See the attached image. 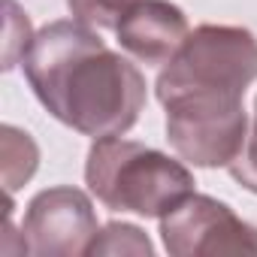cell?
I'll use <instances>...</instances> for the list:
<instances>
[{"mask_svg":"<svg viewBox=\"0 0 257 257\" xmlns=\"http://www.w3.org/2000/svg\"><path fill=\"white\" fill-rule=\"evenodd\" d=\"M22 70L46 112L91 140L124 137L146 109L140 67L79 19H61L34 34Z\"/></svg>","mask_w":257,"mask_h":257,"instance_id":"obj_1","label":"cell"},{"mask_svg":"<svg viewBox=\"0 0 257 257\" xmlns=\"http://www.w3.org/2000/svg\"><path fill=\"white\" fill-rule=\"evenodd\" d=\"M85 182L106 209L143 218H164L188 200L197 185L182 158L176 161L152 146L121 137L94 140L85 161Z\"/></svg>","mask_w":257,"mask_h":257,"instance_id":"obj_2","label":"cell"},{"mask_svg":"<svg viewBox=\"0 0 257 257\" xmlns=\"http://www.w3.org/2000/svg\"><path fill=\"white\" fill-rule=\"evenodd\" d=\"M257 82V37L236 25H200L182 49L164 64L155 91L158 100L188 91L239 94Z\"/></svg>","mask_w":257,"mask_h":257,"instance_id":"obj_3","label":"cell"},{"mask_svg":"<svg viewBox=\"0 0 257 257\" xmlns=\"http://www.w3.org/2000/svg\"><path fill=\"white\" fill-rule=\"evenodd\" d=\"M167 109V140L173 152L203 170L230 167L248 140L245 97L218 91H188L161 100Z\"/></svg>","mask_w":257,"mask_h":257,"instance_id":"obj_4","label":"cell"},{"mask_svg":"<svg viewBox=\"0 0 257 257\" xmlns=\"http://www.w3.org/2000/svg\"><path fill=\"white\" fill-rule=\"evenodd\" d=\"M161 239L173 257L257 254V227L245 224L227 203L191 194L161 218Z\"/></svg>","mask_w":257,"mask_h":257,"instance_id":"obj_5","label":"cell"},{"mask_svg":"<svg viewBox=\"0 0 257 257\" xmlns=\"http://www.w3.org/2000/svg\"><path fill=\"white\" fill-rule=\"evenodd\" d=\"M100 233L91 197L79 188L58 185L40 191L25 212L22 242L34 257H79L88 254Z\"/></svg>","mask_w":257,"mask_h":257,"instance_id":"obj_6","label":"cell"},{"mask_svg":"<svg viewBox=\"0 0 257 257\" xmlns=\"http://www.w3.org/2000/svg\"><path fill=\"white\" fill-rule=\"evenodd\" d=\"M188 16L170 0H137L118 22V46L146 67H164L188 40Z\"/></svg>","mask_w":257,"mask_h":257,"instance_id":"obj_7","label":"cell"},{"mask_svg":"<svg viewBox=\"0 0 257 257\" xmlns=\"http://www.w3.org/2000/svg\"><path fill=\"white\" fill-rule=\"evenodd\" d=\"M0 149H4V185L10 194H16L37 173L40 149L31 140V134L13 124H4V131H0Z\"/></svg>","mask_w":257,"mask_h":257,"instance_id":"obj_8","label":"cell"},{"mask_svg":"<svg viewBox=\"0 0 257 257\" xmlns=\"http://www.w3.org/2000/svg\"><path fill=\"white\" fill-rule=\"evenodd\" d=\"M88 254H140V257H152L155 245L137 224H118L115 221V224L100 227V233L94 236Z\"/></svg>","mask_w":257,"mask_h":257,"instance_id":"obj_9","label":"cell"},{"mask_svg":"<svg viewBox=\"0 0 257 257\" xmlns=\"http://www.w3.org/2000/svg\"><path fill=\"white\" fill-rule=\"evenodd\" d=\"M134 4L137 0H67L73 19H79L97 31H115Z\"/></svg>","mask_w":257,"mask_h":257,"instance_id":"obj_10","label":"cell"},{"mask_svg":"<svg viewBox=\"0 0 257 257\" xmlns=\"http://www.w3.org/2000/svg\"><path fill=\"white\" fill-rule=\"evenodd\" d=\"M7 10H10V19H7V55H4V70L16 67L19 58H25V52H28L31 43H34L31 22H28L25 13H19L16 0H7Z\"/></svg>","mask_w":257,"mask_h":257,"instance_id":"obj_11","label":"cell"},{"mask_svg":"<svg viewBox=\"0 0 257 257\" xmlns=\"http://www.w3.org/2000/svg\"><path fill=\"white\" fill-rule=\"evenodd\" d=\"M230 176L251 194H257V131L251 127L248 131V140L242 146V152L230 161Z\"/></svg>","mask_w":257,"mask_h":257,"instance_id":"obj_12","label":"cell"},{"mask_svg":"<svg viewBox=\"0 0 257 257\" xmlns=\"http://www.w3.org/2000/svg\"><path fill=\"white\" fill-rule=\"evenodd\" d=\"M254 131H257V100H254Z\"/></svg>","mask_w":257,"mask_h":257,"instance_id":"obj_13","label":"cell"}]
</instances>
